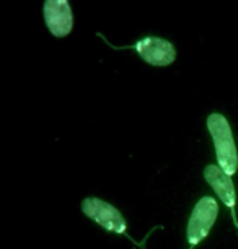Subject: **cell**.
I'll use <instances>...</instances> for the list:
<instances>
[{"label": "cell", "mask_w": 238, "mask_h": 249, "mask_svg": "<svg viewBox=\"0 0 238 249\" xmlns=\"http://www.w3.org/2000/svg\"><path fill=\"white\" fill-rule=\"evenodd\" d=\"M204 179L207 181V184L212 187L217 197L223 202V205L230 210L232 220L238 228V218H237V192L235 186H233L232 176H228L220 166L216 164H207L204 168Z\"/></svg>", "instance_id": "8992f818"}, {"label": "cell", "mask_w": 238, "mask_h": 249, "mask_svg": "<svg viewBox=\"0 0 238 249\" xmlns=\"http://www.w3.org/2000/svg\"><path fill=\"white\" fill-rule=\"evenodd\" d=\"M43 17L54 37H65L73 30V12L69 0H44Z\"/></svg>", "instance_id": "5b68a950"}, {"label": "cell", "mask_w": 238, "mask_h": 249, "mask_svg": "<svg viewBox=\"0 0 238 249\" xmlns=\"http://www.w3.org/2000/svg\"><path fill=\"white\" fill-rule=\"evenodd\" d=\"M207 130L212 137L219 166H220L228 176H233L238 170V152H237L232 127H230V124H228L227 117L220 114V112H212V114H209Z\"/></svg>", "instance_id": "6da1fadb"}, {"label": "cell", "mask_w": 238, "mask_h": 249, "mask_svg": "<svg viewBox=\"0 0 238 249\" xmlns=\"http://www.w3.org/2000/svg\"><path fill=\"white\" fill-rule=\"evenodd\" d=\"M82 212L88 218H92L93 222H96L101 228H105L106 231L121 234V236L128 238L135 246L146 249V239L139 243L134 238H130V234L128 233V223H126L123 213L114 205H111L101 199H96V197H87L82 202Z\"/></svg>", "instance_id": "3957f363"}, {"label": "cell", "mask_w": 238, "mask_h": 249, "mask_svg": "<svg viewBox=\"0 0 238 249\" xmlns=\"http://www.w3.org/2000/svg\"><path fill=\"white\" fill-rule=\"evenodd\" d=\"M217 215L219 204L214 197H202L194 205L188 227H186V241L189 244L188 249H194V246H198L199 243H202L207 238L209 231L217 220Z\"/></svg>", "instance_id": "277c9868"}, {"label": "cell", "mask_w": 238, "mask_h": 249, "mask_svg": "<svg viewBox=\"0 0 238 249\" xmlns=\"http://www.w3.org/2000/svg\"><path fill=\"white\" fill-rule=\"evenodd\" d=\"M96 36L100 37V39H103L111 49H116V51L132 49V51H135L144 62H147L148 65H153V67H166V65L173 64L176 59V49H175L173 43L165 39V37L146 36V37H142V39L135 41L134 44L114 46V44H111L110 39H106L101 33H96Z\"/></svg>", "instance_id": "7a4b0ae2"}]
</instances>
